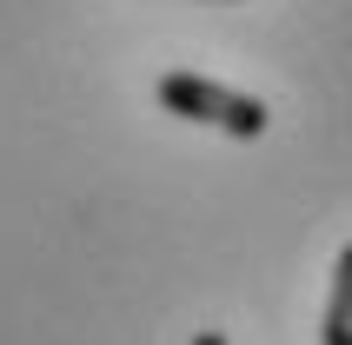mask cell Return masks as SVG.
<instances>
[{"label": "cell", "instance_id": "6da1fadb", "mask_svg": "<svg viewBox=\"0 0 352 345\" xmlns=\"http://www.w3.org/2000/svg\"><path fill=\"white\" fill-rule=\"evenodd\" d=\"M160 107L179 113V120H199V126H219V133H233V140L266 133V107L253 93L226 87V80H213V74H166L160 80Z\"/></svg>", "mask_w": 352, "mask_h": 345}, {"label": "cell", "instance_id": "7a4b0ae2", "mask_svg": "<svg viewBox=\"0 0 352 345\" xmlns=\"http://www.w3.org/2000/svg\"><path fill=\"white\" fill-rule=\"evenodd\" d=\"M319 345H352V246H339L333 299H326V326H319Z\"/></svg>", "mask_w": 352, "mask_h": 345}, {"label": "cell", "instance_id": "3957f363", "mask_svg": "<svg viewBox=\"0 0 352 345\" xmlns=\"http://www.w3.org/2000/svg\"><path fill=\"white\" fill-rule=\"evenodd\" d=\"M193 345H226V332H199V339Z\"/></svg>", "mask_w": 352, "mask_h": 345}]
</instances>
